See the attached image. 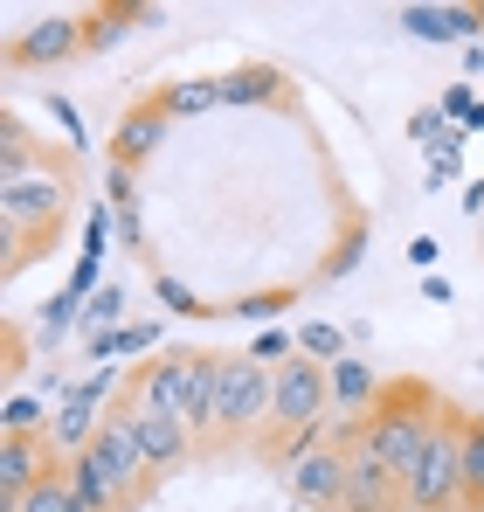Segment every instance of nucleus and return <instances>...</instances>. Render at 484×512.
<instances>
[{
  "mask_svg": "<svg viewBox=\"0 0 484 512\" xmlns=\"http://www.w3.org/2000/svg\"><path fill=\"white\" fill-rule=\"evenodd\" d=\"M83 173L70 153H49V139H28V125L0 118V229H7V277H21L42 250H56Z\"/></svg>",
  "mask_w": 484,
  "mask_h": 512,
  "instance_id": "f257e3e1",
  "label": "nucleus"
},
{
  "mask_svg": "<svg viewBox=\"0 0 484 512\" xmlns=\"http://www.w3.org/2000/svg\"><path fill=\"white\" fill-rule=\"evenodd\" d=\"M270 402H277V367L249 360V353H222L215 395H208V429H201V457H242L263 443L270 429Z\"/></svg>",
  "mask_w": 484,
  "mask_h": 512,
  "instance_id": "f03ea898",
  "label": "nucleus"
},
{
  "mask_svg": "<svg viewBox=\"0 0 484 512\" xmlns=\"http://www.w3.org/2000/svg\"><path fill=\"white\" fill-rule=\"evenodd\" d=\"M215 374H222V353H215V346H166V353L139 360V367L125 374V395L146 402V409H160V416H173V423H187L194 443H201Z\"/></svg>",
  "mask_w": 484,
  "mask_h": 512,
  "instance_id": "7ed1b4c3",
  "label": "nucleus"
},
{
  "mask_svg": "<svg viewBox=\"0 0 484 512\" xmlns=\"http://www.w3.org/2000/svg\"><path fill=\"white\" fill-rule=\"evenodd\" d=\"M436 416H443V395L429 381H415V374H395V381H381V402L367 416V436H374V450L408 478L415 457H422V443H429V429H436Z\"/></svg>",
  "mask_w": 484,
  "mask_h": 512,
  "instance_id": "20e7f679",
  "label": "nucleus"
},
{
  "mask_svg": "<svg viewBox=\"0 0 484 512\" xmlns=\"http://www.w3.org/2000/svg\"><path fill=\"white\" fill-rule=\"evenodd\" d=\"M464 402H443L415 471L402 478V512H464Z\"/></svg>",
  "mask_w": 484,
  "mask_h": 512,
  "instance_id": "39448f33",
  "label": "nucleus"
},
{
  "mask_svg": "<svg viewBox=\"0 0 484 512\" xmlns=\"http://www.w3.org/2000/svg\"><path fill=\"white\" fill-rule=\"evenodd\" d=\"M346 436V512H402V471L374 450L367 423H332Z\"/></svg>",
  "mask_w": 484,
  "mask_h": 512,
  "instance_id": "423d86ee",
  "label": "nucleus"
},
{
  "mask_svg": "<svg viewBox=\"0 0 484 512\" xmlns=\"http://www.w3.org/2000/svg\"><path fill=\"white\" fill-rule=\"evenodd\" d=\"M83 56V14H35L28 28L7 35V70H63Z\"/></svg>",
  "mask_w": 484,
  "mask_h": 512,
  "instance_id": "0eeeda50",
  "label": "nucleus"
},
{
  "mask_svg": "<svg viewBox=\"0 0 484 512\" xmlns=\"http://www.w3.org/2000/svg\"><path fill=\"white\" fill-rule=\"evenodd\" d=\"M284 485H291V499L312 512H346V436L332 429L319 450H305L291 471H284Z\"/></svg>",
  "mask_w": 484,
  "mask_h": 512,
  "instance_id": "6e6552de",
  "label": "nucleus"
},
{
  "mask_svg": "<svg viewBox=\"0 0 484 512\" xmlns=\"http://www.w3.org/2000/svg\"><path fill=\"white\" fill-rule=\"evenodd\" d=\"M173 132V118H166V104H160V90H139L132 104H125V118L111 125V146H104V160H118V167H146L153 153H160V139Z\"/></svg>",
  "mask_w": 484,
  "mask_h": 512,
  "instance_id": "1a4fd4ad",
  "label": "nucleus"
},
{
  "mask_svg": "<svg viewBox=\"0 0 484 512\" xmlns=\"http://www.w3.org/2000/svg\"><path fill=\"white\" fill-rule=\"evenodd\" d=\"M56 471H63V450H56L49 429L42 436H0V506H21Z\"/></svg>",
  "mask_w": 484,
  "mask_h": 512,
  "instance_id": "9d476101",
  "label": "nucleus"
},
{
  "mask_svg": "<svg viewBox=\"0 0 484 512\" xmlns=\"http://www.w3.org/2000/svg\"><path fill=\"white\" fill-rule=\"evenodd\" d=\"M118 409H125V423H132L139 450L153 457V471H160V478H173L180 464H194V457H201V443H194V429H187V423H173V416L146 409V402H132V395H118Z\"/></svg>",
  "mask_w": 484,
  "mask_h": 512,
  "instance_id": "9b49d317",
  "label": "nucleus"
},
{
  "mask_svg": "<svg viewBox=\"0 0 484 512\" xmlns=\"http://www.w3.org/2000/svg\"><path fill=\"white\" fill-rule=\"evenodd\" d=\"M222 104H284V111H298V90L277 63H242V70L222 77Z\"/></svg>",
  "mask_w": 484,
  "mask_h": 512,
  "instance_id": "f8f14e48",
  "label": "nucleus"
},
{
  "mask_svg": "<svg viewBox=\"0 0 484 512\" xmlns=\"http://www.w3.org/2000/svg\"><path fill=\"white\" fill-rule=\"evenodd\" d=\"M402 28H408V35H422V42H464V49H471V35L484 28V14H478V7L443 0V7H402Z\"/></svg>",
  "mask_w": 484,
  "mask_h": 512,
  "instance_id": "ddd939ff",
  "label": "nucleus"
},
{
  "mask_svg": "<svg viewBox=\"0 0 484 512\" xmlns=\"http://www.w3.org/2000/svg\"><path fill=\"white\" fill-rule=\"evenodd\" d=\"M132 21H160V7H153V0H125V7H83V56L118 49Z\"/></svg>",
  "mask_w": 484,
  "mask_h": 512,
  "instance_id": "4468645a",
  "label": "nucleus"
},
{
  "mask_svg": "<svg viewBox=\"0 0 484 512\" xmlns=\"http://www.w3.org/2000/svg\"><path fill=\"white\" fill-rule=\"evenodd\" d=\"M160 104L173 125H187V118H208L215 104H222V77H180V84H160Z\"/></svg>",
  "mask_w": 484,
  "mask_h": 512,
  "instance_id": "2eb2a0df",
  "label": "nucleus"
},
{
  "mask_svg": "<svg viewBox=\"0 0 484 512\" xmlns=\"http://www.w3.org/2000/svg\"><path fill=\"white\" fill-rule=\"evenodd\" d=\"M125 353H166V333H160V326H146V319H132V326L90 340V360H125Z\"/></svg>",
  "mask_w": 484,
  "mask_h": 512,
  "instance_id": "dca6fc26",
  "label": "nucleus"
},
{
  "mask_svg": "<svg viewBox=\"0 0 484 512\" xmlns=\"http://www.w3.org/2000/svg\"><path fill=\"white\" fill-rule=\"evenodd\" d=\"M367 256V215H346V229H339V243L325 250V263H319V284H339L353 263Z\"/></svg>",
  "mask_w": 484,
  "mask_h": 512,
  "instance_id": "f3484780",
  "label": "nucleus"
},
{
  "mask_svg": "<svg viewBox=\"0 0 484 512\" xmlns=\"http://www.w3.org/2000/svg\"><path fill=\"white\" fill-rule=\"evenodd\" d=\"M464 512H484V416H464Z\"/></svg>",
  "mask_w": 484,
  "mask_h": 512,
  "instance_id": "a211bd4d",
  "label": "nucleus"
},
{
  "mask_svg": "<svg viewBox=\"0 0 484 512\" xmlns=\"http://www.w3.org/2000/svg\"><path fill=\"white\" fill-rule=\"evenodd\" d=\"M291 305H298V284H277V291H249V298L215 305V319H277V312H291Z\"/></svg>",
  "mask_w": 484,
  "mask_h": 512,
  "instance_id": "6ab92c4d",
  "label": "nucleus"
},
{
  "mask_svg": "<svg viewBox=\"0 0 484 512\" xmlns=\"http://www.w3.org/2000/svg\"><path fill=\"white\" fill-rule=\"evenodd\" d=\"M7 512H83V499H77V485H70V464L56 471V478H42L21 506H7Z\"/></svg>",
  "mask_w": 484,
  "mask_h": 512,
  "instance_id": "aec40b11",
  "label": "nucleus"
},
{
  "mask_svg": "<svg viewBox=\"0 0 484 512\" xmlns=\"http://www.w3.org/2000/svg\"><path fill=\"white\" fill-rule=\"evenodd\" d=\"M118 312H125V291H118V284H104V291L83 305V319H77L83 340H104V333H118Z\"/></svg>",
  "mask_w": 484,
  "mask_h": 512,
  "instance_id": "412c9836",
  "label": "nucleus"
},
{
  "mask_svg": "<svg viewBox=\"0 0 484 512\" xmlns=\"http://www.w3.org/2000/svg\"><path fill=\"white\" fill-rule=\"evenodd\" d=\"M153 291H160L166 312H180V319H215V305H201V298H194V291H187L180 277H166L160 263H153Z\"/></svg>",
  "mask_w": 484,
  "mask_h": 512,
  "instance_id": "4be33fe9",
  "label": "nucleus"
},
{
  "mask_svg": "<svg viewBox=\"0 0 484 512\" xmlns=\"http://www.w3.org/2000/svg\"><path fill=\"white\" fill-rule=\"evenodd\" d=\"M298 353H312V360H346V333L339 326H325V319H312V326H298Z\"/></svg>",
  "mask_w": 484,
  "mask_h": 512,
  "instance_id": "5701e85b",
  "label": "nucleus"
},
{
  "mask_svg": "<svg viewBox=\"0 0 484 512\" xmlns=\"http://www.w3.org/2000/svg\"><path fill=\"white\" fill-rule=\"evenodd\" d=\"M242 353H249V360H263V367H270V360H277V367H284V360H291V353H298V333H284V326H263V333H256V340L242 346Z\"/></svg>",
  "mask_w": 484,
  "mask_h": 512,
  "instance_id": "b1692460",
  "label": "nucleus"
},
{
  "mask_svg": "<svg viewBox=\"0 0 484 512\" xmlns=\"http://www.w3.org/2000/svg\"><path fill=\"white\" fill-rule=\"evenodd\" d=\"M104 208H139V173L104 160Z\"/></svg>",
  "mask_w": 484,
  "mask_h": 512,
  "instance_id": "393cba45",
  "label": "nucleus"
},
{
  "mask_svg": "<svg viewBox=\"0 0 484 512\" xmlns=\"http://www.w3.org/2000/svg\"><path fill=\"white\" fill-rule=\"evenodd\" d=\"M111 215H118V243L146 256V215H139V208H111Z\"/></svg>",
  "mask_w": 484,
  "mask_h": 512,
  "instance_id": "a878e982",
  "label": "nucleus"
},
{
  "mask_svg": "<svg viewBox=\"0 0 484 512\" xmlns=\"http://www.w3.org/2000/svg\"><path fill=\"white\" fill-rule=\"evenodd\" d=\"M21 367H28V340H21V326L7 319V360H0V374H7V381H21Z\"/></svg>",
  "mask_w": 484,
  "mask_h": 512,
  "instance_id": "bb28decb",
  "label": "nucleus"
},
{
  "mask_svg": "<svg viewBox=\"0 0 484 512\" xmlns=\"http://www.w3.org/2000/svg\"><path fill=\"white\" fill-rule=\"evenodd\" d=\"M443 111H457V125H464V118L478 111V97H471V84H450V90H443Z\"/></svg>",
  "mask_w": 484,
  "mask_h": 512,
  "instance_id": "cd10ccee",
  "label": "nucleus"
},
{
  "mask_svg": "<svg viewBox=\"0 0 484 512\" xmlns=\"http://www.w3.org/2000/svg\"><path fill=\"white\" fill-rule=\"evenodd\" d=\"M408 263L429 270V263H436V236H415V243H408Z\"/></svg>",
  "mask_w": 484,
  "mask_h": 512,
  "instance_id": "c85d7f7f",
  "label": "nucleus"
},
{
  "mask_svg": "<svg viewBox=\"0 0 484 512\" xmlns=\"http://www.w3.org/2000/svg\"><path fill=\"white\" fill-rule=\"evenodd\" d=\"M478 14H484V0H478Z\"/></svg>",
  "mask_w": 484,
  "mask_h": 512,
  "instance_id": "c756f323",
  "label": "nucleus"
},
{
  "mask_svg": "<svg viewBox=\"0 0 484 512\" xmlns=\"http://www.w3.org/2000/svg\"><path fill=\"white\" fill-rule=\"evenodd\" d=\"M0 512H7V506H0Z\"/></svg>",
  "mask_w": 484,
  "mask_h": 512,
  "instance_id": "7c9ffc66",
  "label": "nucleus"
}]
</instances>
